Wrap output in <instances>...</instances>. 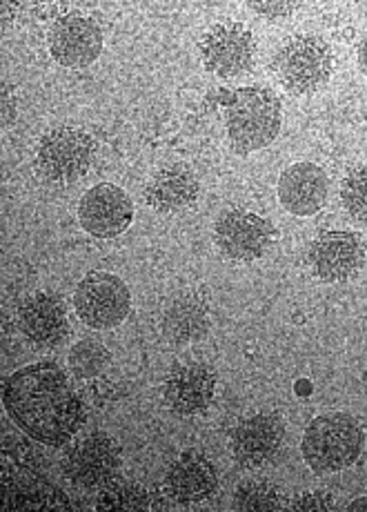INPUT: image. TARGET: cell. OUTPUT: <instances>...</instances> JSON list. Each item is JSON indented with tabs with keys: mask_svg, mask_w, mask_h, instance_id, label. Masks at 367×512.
Returning <instances> with one entry per match:
<instances>
[{
	"mask_svg": "<svg viewBox=\"0 0 367 512\" xmlns=\"http://www.w3.org/2000/svg\"><path fill=\"white\" fill-rule=\"evenodd\" d=\"M7 415L29 439L61 448L85 423V406L72 381L54 361L16 370L3 388Z\"/></svg>",
	"mask_w": 367,
	"mask_h": 512,
	"instance_id": "1",
	"label": "cell"
},
{
	"mask_svg": "<svg viewBox=\"0 0 367 512\" xmlns=\"http://www.w3.org/2000/svg\"><path fill=\"white\" fill-rule=\"evenodd\" d=\"M5 510H72L67 492L47 475L38 450L16 441L3 450Z\"/></svg>",
	"mask_w": 367,
	"mask_h": 512,
	"instance_id": "2",
	"label": "cell"
},
{
	"mask_svg": "<svg viewBox=\"0 0 367 512\" xmlns=\"http://www.w3.org/2000/svg\"><path fill=\"white\" fill-rule=\"evenodd\" d=\"M363 443L365 435L359 421L345 412H332L316 417L305 428L301 452L307 466L325 475L350 468L361 457Z\"/></svg>",
	"mask_w": 367,
	"mask_h": 512,
	"instance_id": "3",
	"label": "cell"
},
{
	"mask_svg": "<svg viewBox=\"0 0 367 512\" xmlns=\"http://www.w3.org/2000/svg\"><path fill=\"white\" fill-rule=\"evenodd\" d=\"M281 132V101L267 87H245L232 98L227 136L236 152L263 150Z\"/></svg>",
	"mask_w": 367,
	"mask_h": 512,
	"instance_id": "4",
	"label": "cell"
},
{
	"mask_svg": "<svg viewBox=\"0 0 367 512\" xmlns=\"http://www.w3.org/2000/svg\"><path fill=\"white\" fill-rule=\"evenodd\" d=\"M332 49L319 36H294L276 52L274 72L287 92L312 94L327 83L332 74Z\"/></svg>",
	"mask_w": 367,
	"mask_h": 512,
	"instance_id": "5",
	"label": "cell"
},
{
	"mask_svg": "<svg viewBox=\"0 0 367 512\" xmlns=\"http://www.w3.org/2000/svg\"><path fill=\"white\" fill-rule=\"evenodd\" d=\"M74 308L87 328L109 330L121 326L132 308V294L123 279L109 272H89L76 285Z\"/></svg>",
	"mask_w": 367,
	"mask_h": 512,
	"instance_id": "6",
	"label": "cell"
},
{
	"mask_svg": "<svg viewBox=\"0 0 367 512\" xmlns=\"http://www.w3.org/2000/svg\"><path fill=\"white\" fill-rule=\"evenodd\" d=\"M92 136L76 127H56L36 147V167L47 181L74 183L87 174L94 161Z\"/></svg>",
	"mask_w": 367,
	"mask_h": 512,
	"instance_id": "7",
	"label": "cell"
},
{
	"mask_svg": "<svg viewBox=\"0 0 367 512\" xmlns=\"http://www.w3.org/2000/svg\"><path fill=\"white\" fill-rule=\"evenodd\" d=\"M121 450L105 432H92L65 450L63 475L81 490H103L118 479Z\"/></svg>",
	"mask_w": 367,
	"mask_h": 512,
	"instance_id": "8",
	"label": "cell"
},
{
	"mask_svg": "<svg viewBox=\"0 0 367 512\" xmlns=\"http://www.w3.org/2000/svg\"><path fill=\"white\" fill-rule=\"evenodd\" d=\"M201 58L207 72L221 78H238L254 67L256 43L250 29L238 23H221L201 38Z\"/></svg>",
	"mask_w": 367,
	"mask_h": 512,
	"instance_id": "9",
	"label": "cell"
},
{
	"mask_svg": "<svg viewBox=\"0 0 367 512\" xmlns=\"http://www.w3.org/2000/svg\"><path fill=\"white\" fill-rule=\"evenodd\" d=\"M276 230L263 216L247 210H230L218 216L214 241L227 259L256 261L272 248Z\"/></svg>",
	"mask_w": 367,
	"mask_h": 512,
	"instance_id": "10",
	"label": "cell"
},
{
	"mask_svg": "<svg viewBox=\"0 0 367 512\" xmlns=\"http://www.w3.org/2000/svg\"><path fill=\"white\" fill-rule=\"evenodd\" d=\"M103 49V32L92 16L69 12L58 18L49 32V52L63 67L92 65Z\"/></svg>",
	"mask_w": 367,
	"mask_h": 512,
	"instance_id": "11",
	"label": "cell"
},
{
	"mask_svg": "<svg viewBox=\"0 0 367 512\" xmlns=\"http://www.w3.org/2000/svg\"><path fill=\"white\" fill-rule=\"evenodd\" d=\"M134 205L121 187L112 183L94 185L78 203V221L96 239H116L132 225Z\"/></svg>",
	"mask_w": 367,
	"mask_h": 512,
	"instance_id": "12",
	"label": "cell"
},
{
	"mask_svg": "<svg viewBox=\"0 0 367 512\" xmlns=\"http://www.w3.org/2000/svg\"><path fill=\"white\" fill-rule=\"evenodd\" d=\"M307 261H310V268L321 281H345L361 270L365 261L363 241L354 232H321L310 245Z\"/></svg>",
	"mask_w": 367,
	"mask_h": 512,
	"instance_id": "13",
	"label": "cell"
},
{
	"mask_svg": "<svg viewBox=\"0 0 367 512\" xmlns=\"http://www.w3.org/2000/svg\"><path fill=\"white\" fill-rule=\"evenodd\" d=\"M285 443V426L276 415H252L232 430L230 450L238 466L261 468L279 455Z\"/></svg>",
	"mask_w": 367,
	"mask_h": 512,
	"instance_id": "14",
	"label": "cell"
},
{
	"mask_svg": "<svg viewBox=\"0 0 367 512\" xmlns=\"http://www.w3.org/2000/svg\"><path fill=\"white\" fill-rule=\"evenodd\" d=\"M163 397L167 408L176 415H203L216 397V374L205 363H181L167 374Z\"/></svg>",
	"mask_w": 367,
	"mask_h": 512,
	"instance_id": "15",
	"label": "cell"
},
{
	"mask_svg": "<svg viewBox=\"0 0 367 512\" xmlns=\"http://www.w3.org/2000/svg\"><path fill=\"white\" fill-rule=\"evenodd\" d=\"M18 328L41 348H56L69 334L65 303L54 292H36L18 308Z\"/></svg>",
	"mask_w": 367,
	"mask_h": 512,
	"instance_id": "16",
	"label": "cell"
},
{
	"mask_svg": "<svg viewBox=\"0 0 367 512\" xmlns=\"http://www.w3.org/2000/svg\"><path fill=\"white\" fill-rule=\"evenodd\" d=\"M218 488V470L201 452H183L165 472V492L176 504H201Z\"/></svg>",
	"mask_w": 367,
	"mask_h": 512,
	"instance_id": "17",
	"label": "cell"
},
{
	"mask_svg": "<svg viewBox=\"0 0 367 512\" xmlns=\"http://www.w3.org/2000/svg\"><path fill=\"white\" fill-rule=\"evenodd\" d=\"M330 192L327 174L314 163H294L279 179V201L294 216H312L319 212Z\"/></svg>",
	"mask_w": 367,
	"mask_h": 512,
	"instance_id": "18",
	"label": "cell"
},
{
	"mask_svg": "<svg viewBox=\"0 0 367 512\" xmlns=\"http://www.w3.org/2000/svg\"><path fill=\"white\" fill-rule=\"evenodd\" d=\"M198 199V179L190 167L170 165L158 170L145 187V201L158 212L192 208Z\"/></svg>",
	"mask_w": 367,
	"mask_h": 512,
	"instance_id": "19",
	"label": "cell"
},
{
	"mask_svg": "<svg viewBox=\"0 0 367 512\" xmlns=\"http://www.w3.org/2000/svg\"><path fill=\"white\" fill-rule=\"evenodd\" d=\"M161 330L165 339L174 343H190L201 339L210 330V308H207L203 299L194 297V294H183V297L174 299L163 310Z\"/></svg>",
	"mask_w": 367,
	"mask_h": 512,
	"instance_id": "20",
	"label": "cell"
},
{
	"mask_svg": "<svg viewBox=\"0 0 367 512\" xmlns=\"http://www.w3.org/2000/svg\"><path fill=\"white\" fill-rule=\"evenodd\" d=\"M154 499L145 486L134 481H112L96 499V510H152Z\"/></svg>",
	"mask_w": 367,
	"mask_h": 512,
	"instance_id": "21",
	"label": "cell"
},
{
	"mask_svg": "<svg viewBox=\"0 0 367 512\" xmlns=\"http://www.w3.org/2000/svg\"><path fill=\"white\" fill-rule=\"evenodd\" d=\"M112 354L96 339H83L69 350V370H72L78 379H94L98 374L105 372Z\"/></svg>",
	"mask_w": 367,
	"mask_h": 512,
	"instance_id": "22",
	"label": "cell"
},
{
	"mask_svg": "<svg viewBox=\"0 0 367 512\" xmlns=\"http://www.w3.org/2000/svg\"><path fill=\"white\" fill-rule=\"evenodd\" d=\"M234 506L236 510H281L283 497L270 481L252 479L236 488Z\"/></svg>",
	"mask_w": 367,
	"mask_h": 512,
	"instance_id": "23",
	"label": "cell"
},
{
	"mask_svg": "<svg viewBox=\"0 0 367 512\" xmlns=\"http://www.w3.org/2000/svg\"><path fill=\"white\" fill-rule=\"evenodd\" d=\"M341 203L356 221L367 223V167L361 165L341 183Z\"/></svg>",
	"mask_w": 367,
	"mask_h": 512,
	"instance_id": "24",
	"label": "cell"
},
{
	"mask_svg": "<svg viewBox=\"0 0 367 512\" xmlns=\"http://www.w3.org/2000/svg\"><path fill=\"white\" fill-rule=\"evenodd\" d=\"M334 497L327 492H303L292 501V510H334Z\"/></svg>",
	"mask_w": 367,
	"mask_h": 512,
	"instance_id": "25",
	"label": "cell"
},
{
	"mask_svg": "<svg viewBox=\"0 0 367 512\" xmlns=\"http://www.w3.org/2000/svg\"><path fill=\"white\" fill-rule=\"evenodd\" d=\"M250 7L256 14L270 18V21H279V18L294 14L301 5L299 3H250Z\"/></svg>",
	"mask_w": 367,
	"mask_h": 512,
	"instance_id": "26",
	"label": "cell"
},
{
	"mask_svg": "<svg viewBox=\"0 0 367 512\" xmlns=\"http://www.w3.org/2000/svg\"><path fill=\"white\" fill-rule=\"evenodd\" d=\"M359 65H361L363 74L367 76V34L363 36V41L359 45Z\"/></svg>",
	"mask_w": 367,
	"mask_h": 512,
	"instance_id": "27",
	"label": "cell"
},
{
	"mask_svg": "<svg viewBox=\"0 0 367 512\" xmlns=\"http://www.w3.org/2000/svg\"><path fill=\"white\" fill-rule=\"evenodd\" d=\"M350 510H367V497H359V499H354L350 506H347Z\"/></svg>",
	"mask_w": 367,
	"mask_h": 512,
	"instance_id": "28",
	"label": "cell"
}]
</instances>
